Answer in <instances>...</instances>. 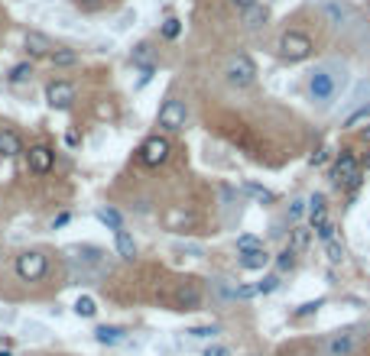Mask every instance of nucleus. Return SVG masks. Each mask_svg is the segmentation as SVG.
<instances>
[{"label":"nucleus","instance_id":"obj_1","mask_svg":"<svg viewBox=\"0 0 370 356\" xmlns=\"http://www.w3.org/2000/svg\"><path fill=\"white\" fill-rule=\"evenodd\" d=\"M344 84H347V71L341 65H335V62H322V65H315L308 71V98H312V104L318 110H332L335 101L344 91Z\"/></svg>","mask_w":370,"mask_h":356},{"label":"nucleus","instance_id":"obj_2","mask_svg":"<svg viewBox=\"0 0 370 356\" xmlns=\"http://www.w3.org/2000/svg\"><path fill=\"white\" fill-rule=\"evenodd\" d=\"M312 52H315V42H312V36H308V33L286 30L283 36H279V59L289 62V65H296V62H305Z\"/></svg>","mask_w":370,"mask_h":356},{"label":"nucleus","instance_id":"obj_3","mask_svg":"<svg viewBox=\"0 0 370 356\" xmlns=\"http://www.w3.org/2000/svg\"><path fill=\"white\" fill-rule=\"evenodd\" d=\"M357 347H361V331L357 327H341V331H332L322 340L325 356H354Z\"/></svg>","mask_w":370,"mask_h":356},{"label":"nucleus","instance_id":"obj_4","mask_svg":"<svg viewBox=\"0 0 370 356\" xmlns=\"http://www.w3.org/2000/svg\"><path fill=\"white\" fill-rule=\"evenodd\" d=\"M361 178H364V172H361V162H357V156L351 149H341L338 159H335V166H332V182L344 185V188H357V185H361Z\"/></svg>","mask_w":370,"mask_h":356},{"label":"nucleus","instance_id":"obj_5","mask_svg":"<svg viewBox=\"0 0 370 356\" xmlns=\"http://www.w3.org/2000/svg\"><path fill=\"white\" fill-rule=\"evenodd\" d=\"M13 272L20 275L23 282H43V279H46V272H49L46 253H39V250L20 253V256H16V263H13Z\"/></svg>","mask_w":370,"mask_h":356},{"label":"nucleus","instance_id":"obj_6","mask_svg":"<svg viewBox=\"0 0 370 356\" xmlns=\"http://www.w3.org/2000/svg\"><path fill=\"white\" fill-rule=\"evenodd\" d=\"M169 152H172V143L156 133V137H147L143 143H140L137 162L140 166H147V168H159L162 162H169Z\"/></svg>","mask_w":370,"mask_h":356},{"label":"nucleus","instance_id":"obj_7","mask_svg":"<svg viewBox=\"0 0 370 356\" xmlns=\"http://www.w3.org/2000/svg\"><path fill=\"white\" fill-rule=\"evenodd\" d=\"M156 123H159L166 133H179V130H185V123H189V107H185L179 98H166L159 104Z\"/></svg>","mask_w":370,"mask_h":356},{"label":"nucleus","instance_id":"obj_8","mask_svg":"<svg viewBox=\"0 0 370 356\" xmlns=\"http://www.w3.org/2000/svg\"><path fill=\"white\" fill-rule=\"evenodd\" d=\"M224 78H228V84L231 88H250V84L257 81V65L250 55H234L231 62H228V69H224Z\"/></svg>","mask_w":370,"mask_h":356},{"label":"nucleus","instance_id":"obj_9","mask_svg":"<svg viewBox=\"0 0 370 356\" xmlns=\"http://www.w3.org/2000/svg\"><path fill=\"white\" fill-rule=\"evenodd\" d=\"M23 156H26V168H30L33 175H49L52 172V166H55V149L52 146H46V143L30 146Z\"/></svg>","mask_w":370,"mask_h":356},{"label":"nucleus","instance_id":"obj_10","mask_svg":"<svg viewBox=\"0 0 370 356\" xmlns=\"http://www.w3.org/2000/svg\"><path fill=\"white\" fill-rule=\"evenodd\" d=\"M46 104L52 107V110H69V107L75 104V84L62 81V78L49 81L46 84Z\"/></svg>","mask_w":370,"mask_h":356},{"label":"nucleus","instance_id":"obj_11","mask_svg":"<svg viewBox=\"0 0 370 356\" xmlns=\"http://www.w3.org/2000/svg\"><path fill=\"white\" fill-rule=\"evenodd\" d=\"M23 46H26V52L33 55V59H49L52 55V39L46 36V33H39V30H30L23 36Z\"/></svg>","mask_w":370,"mask_h":356},{"label":"nucleus","instance_id":"obj_12","mask_svg":"<svg viewBox=\"0 0 370 356\" xmlns=\"http://www.w3.org/2000/svg\"><path fill=\"white\" fill-rule=\"evenodd\" d=\"M23 152H26L23 137H20L16 130H10V127L0 130V156H4V159H16V156H23Z\"/></svg>","mask_w":370,"mask_h":356},{"label":"nucleus","instance_id":"obj_13","mask_svg":"<svg viewBox=\"0 0 370 356\" xmlns=\"http://www.w3.org/2000/svg\"><path fill=\"white\" fill-rule=\"evenodd\" d=\"M270 253H267V246H260V250H247V253H237V263L240 269H247V272H263L267 265H270Z\"/></svg>","mask_w":370,"mask_h":356},{"label":"nucleus","instance_id":"obj_14","mask_svg":"<svg viewBox=\"0 0 370 356\" xmlns=\"http://www.w3.org/2000/svg\"><path fill=\"white\" fill-rule=\"evenodd\" d=\"M127 340V331L117 324H101L94 327V343H101V347H117V343Z\"/></svg>","mask_w":370,"mask_h":356},{"label":"nucleus","instance_id":"obj_15","mask_svg":"<svg viewBox=\"0 0 370 356\" xmlns=\"http://www.w3.org/2000/svg\"><path fill=\"white\" fill-rule=\"evenodd\" d=\"M244 30H263V26L270 23V7H267V4H254V7L250 10H244Z\"/></svg>","mask_w":370,"mask_h":356},{"label":"nucleus","instance_id":"obj_16","mask_svg":"<svg viewBox=\"0 0 370 356\" xmlns=\"http://www.w3.org/2000/svg\"><path fill=\"white\" fill-rule=\"evenodd\" d=\"M176 304H179V311H198L201 308V292L185 282V285L176 288Z\"/></svg>","mask_w":370,"mask_h":356},{"label":"nucleus","instance_id":"obj_17","mask_svg":"<svg viewBox=\"0 0 370 356\" xmlns=\"http://www.w3.org/2000/svg\"><path fill=\"white\" fill-rule=\"evenodd\" d=\"M114 246H117V256L127 259V263L137 256V240L130 236V230H123V227L114 230Z\"/></svg>","mask_w":370,"mask_h":356},{"label":"nucleus","instance_id":"obj_18","mask_svg":"<svg viewBox=\"0 0 370 356\" xmlns=\"http://www.w3.org/2000/svg\"><path fill=\"white\" fill-rule=\"evenodd\" d=\"M308 220H312V227H318L322 220H328V207H325V195H312L308 197Z\"/></svg>","mask_w":370,"mask_h":356},{"label":"nucleus","instance_id":"obj_19","mask_svg":"<svg viewBox=\"0 0 370 356\" xmlns=\"http://www.w3.org/2000/svg\"><path fill=\"white\" fill-rule=\"evenodd\" d=\"M49 62H52V69H72V65H78V52L75 49H52Z\"/></svg>","mask_w":370,"mask_h":356},{"label":"nucleus","instance_id":"obj_20","mask_svg":"<svg viewBox=\"0 0 370 356\" xmlns=\"http://www.w3.org/2000/svg\"><path fill=\"white\" fill-rule=\"evenodd\" d=\"M130 62H133V65H140V69H147V65H156V62H153V46H150V42H140V46H133Z\"/></svg>","mask_w":370,"mask_h":356},{"label":"nucleus","instance_id":"obj_21","mask_svg":"<svg viewBox=\"0 0 370 356\" xmlns=\"http://www.w3.org/2000/svg\"><path fill=\"white\" fill-rule=\"evenodd\" d=\"M72 308H75V314L78 318H94V314H98V302H94L91 295H78L75 298V304H72Z\"/></svg>","mask_w":370,"mask_h":356},{"label":"nucleus","instance_id":"obj_22","mask_svg":"<svg viewBox=\"0 0 370 356\" xmlns=\"http://www.w3.org/2000/svg\"><path fill=\"white\" fill-rule=\"evenodd\" d=\"M189 337L192 340H215L218 333H221V324H201V327H189Z\"/></svg>","mask_w":370,"mask_h":356},{"label":"nucleus","instance_id":"obj_23","mask_svg":"<svg viewBox=\"0 0 370 356\" xmlns=\"http://www.w3.org/2000/svg\"><path fill=\"white\" fill-rule=\"evenodd\" d=\"M30 78H33V65H30V62H20V65H13V69H10L7 81L10 84H26Z\"/></svg>","mask_w":370,"mask_h":356},{"label":"nucleus","instance_id":"obj_24","mask_svg":"<svg viewBox=\"0 0 370 356\" xmlns=\"http://www.w3.org/2000/svg\"><path fill=\"white\" fill-rule=\"evenodd\" d=\"M244 191L250 197H257L260 205H273V201H276V195H273L270 188H260V185H254V182H244Z\"/></svg>","mask_w":370,"mask_h":356},{"label":"nucleus","instance_id":"obj_25","mask_svg":"<svg viewBox=\"0 0 370 356\" xmlns=\"http://www.w3.org/2000/svg\"><path fill=\"white\" fill-rule=\"evenodd\" d=\"M98 220L104 224V227H111V230H120V227H123V217L114 211V207H101V211H98Z\"/></svg>","mask_w":370,"mask_h":356},{"label":"nucleus","instance_id":"obj_26","mask_svg":"<svg viewBox=\"0 0 370 356\" xmlns=\"http://www.w3.org/2000/svg\"><path fill=\"white\" fill-rule=\"evenodd\" d=\"M325 253H328V263H332V265H338L341 259H344V243H341L338 236H332V240L325 243Z\"/></svg>","mask_w":370,"mask_h":356},{"label":"nucleus","instance_id":"obj_27","mask_svg":"<svg viewBox=\"0 0 370 356\" xmlns=\"http://www.w3.org/2000/svg\"><path fill=\"white\" fill-rule=\"evenodd\" d=\"M318 308H325V298H315V302H305L299 304V308L293 311V318L302 321V318H312V314H318Z\"/></svg>","mask_w":370,"mask_h":356},{"label":"nucleus","instance_id":"obj_28","mask_svg":"<svg viewBox=\"0 0 370 356\" xmlns=\"http://www.w3.org/2000/svg\"><path fill=\"white\" fill-rule=\"evenodd\" d=\"M347 13H351V10H347L344 4H338V0H332V4H325V16H328L332 23H341V20H344Z\"/></svg>","mask_w":370,"mask_h":356},{"label":"nucleus","instance_id":"obj_29","mask_svg":"<svg viewBox=\"0 0 370 356\" xmlns=\"http://www.w3.org/2000/svg\"><path fill=\"white\" fill-rule=\"evenodd\" d=\"M367 120H370V104H364V107H357L354 114L347 117L344 127H347V130H354V127H361V123H367Z\"/></svg>","mask_w":370,"mask_h":356},{"label":"nucleus","instance_id":"obj_30","mask_svg":"<svg viewBox=\"0 0 370 356\" xmlns=\"http://www.w3.org/2000/svg\"><path fill=\"white\" fill-rule=\"evenodd\" d=\"M293 265H296V250H293V246H286V250L276 256V269H279V272H289Z\"/></svg>","mask_w":370,"mask_h":356},{"label":"nucleus","instance_id":"obj_31","mask_svg":"<svg viewBox=\"0 0 370 356\" xmlns=\"http://www.w3.org/2000/svg\"><path fill=\"white\" fill-rule=\"evenodd\" d=\"M308 240H312V234H308L305 227H296L293 230V243H289V246L299 253V250H305V246H308Z\"/></svg>","mask_w":370,"mask_h":356},{"label":"nucleus","instance_id":"obj_32","mask_svg":"<svg viewBox=\"0 0 370 356\" xmlns=\"http://www.w3.org/2000/svg\"><path fill=\"white\" fill-rule=\"evenodd\" d=\"M179 33H182V23H179L176 16H169V20L162 23V39H179Z\"/></svg>","mask_w":370,"mask_h":356},{"label":"nucleus","instance_id":"obj_33","mask_svg":"<svg viewBox=\"0 0 370 356\" xmlns=\"http://www.w3.org/2000/svg\"><path fill=\"white\" fill-rule=\"evenodd\" d=\"M276 288H279V275H267L263 282H257V295H270Z\"/></svg>","mask_w":370,"mask_h":356},{"label":"nucleus","instance_id":"obj_34","mask_svg":"<svg viewBox=\"0 0 370 356\" xmlns=\"http://www.w3.org/2000/svg\"><path fill=\"white\" fill-rule=\"evenodd\" d=\"M263 240H257V236H237V253H247V250H260Z\"/></svg>","mask_w":370,"mask_h":356},{"label":"nucleus","instance_id":"obj_35","mask_svg":"<svg viewBox=\"0 0 370 356\" xmlns=\"http://www.w3.org/2000/svg\"><path fill=\"white\" fill-rule=\"evenodd\" d=\"M231 298H240V302H247V298H257V285H237V288H231Z\"/></svg>","mask_w":370,"mask_h":356},{"label":"nucleus","instance_id":"obj_36","mask_svg":"<svg viewBox=\"0 0 370 356\" xmlns=\"http://www.w3.org/2000/svg\"><path fill=\"white\" fill-rule=\"evenodd\" d=\"M315 234H318V240H322V243H328L335 236V224H332V220H322V224L315 227Z\"/></svg>","mask_w":370,"mask_h":356},{"label":"nucleus","instance_id":"obj_37","mask_svg":"<svg viewBox=\"0 0 370 356\" xmlns=\"http://www.w3.org/2000/svg\"><path fill=\"white\" fill-rule=\"evenodd\" d=\"M156 75V65H147V69H140V81H137V91L143 88V84H150V78Z\"/></svg>","mask_w":370,"mask_h":356},{"label":"nucleus","instance_id":"obj_38","mask_svg":"<svg viewBox=\"0 0 370 356\" xmlns=\"http://www.w3.org/2000/svg\"><path fill=\"white\" fill-rule=\"evenodd\" d=\"M205 356H234V353H231V347H221V343H215V347L205 350Z\"/></svg>","mask_w":370,"mask_h":356},{"label":"nucleus","instance_id":"obj_39","mask_svg":"<svg viewBox=\"0 0 370 356\" xmlns=\"http://www.w3.org/2000/svg\"><path fill=\"white\" fill-rule=\"evenodd\" d=\"M302 214H305V201H293V207H289V217L299 220Z\"/></svg>","mask_w":370,"mask_h":356},{"label":"nucleus","instance_id":"obj_40","mask_svg":"<svg viewBox=\"0 0 370 356\" xmlns=\"http://www.w3.org/2000/svg\"><path fill=\"white\" fill-rule=\"evenodd\" d=\"M26 333H30L33 340H43V337H46V331H43L39 324H26Z\"/></svg>","mask_w":370,"mask_h":356},{"label":"nucleus","instance_id":"obj_41","mask_svg":"<svg viewBox=\"0 0 370 356\" xmlns=\"http://www.w3.org/2000/svg\"><path fill=\"white\" fill-rule=\"evenodd\" d=\"M254 4H260V0H231V7H234V10H240V13H244V10H250Z\"/></svg>","mask_w":370,"mask_h":356},{"label":"nucleus","instance_id":"obj_42","mask_svg":"<svg viewBox=\"0 0 370 356\" xmlns=\"http://www.w3.org/2000/svg\"><path fill=\"white\" fill-rule=\"evenodd\" d=\"M72 220V214H59V217L52 220V230H59V227H65V224H69Z\"/></svg>","mask_w":370,"mask_h":356},{"label":"nucleus","instance_id":"obj_43","mask_svg":"<svg viewBox=\"0 0 370 356\" xmlns=\"http://www.w3.org/2000/svg\"><path fill=\"white\" fill-rule=\"evenodd\" d=\"M325 159H328V149H318L315 156H312V166H322Z\"/></svg>","mask_w":370,"mask_h":356},{"label":"nucleus","instance_id":"obj_44","mask_svg":"<svg viewBox=\"0 0 370 356\" xmlns=\"http://www.w3.org/2000/svg\"><path fill=\"white\" fill-rule=\"evenodd\" d=\"M364 139H367V143H370V130H367V133H364Z\"/></svg>","mask_w":370,"mask_h":356},{"label":"nucleus","instance_id":"obj_45","mask_svg":"<svg viewBox=\"0 0 370 356\" xmlns=\"http://www.w3.org/2000/svg\"><path fill=\"white\" fill-rule=\"evenodd\" d=\"M0 356H10V350H4V353H0Z\"/></svg>","mask_w":370,"mask_h":356},{"label":"nucleus","instance_id":"obj_46","mask_svg":"<svg viewBox=\"0 0 370 356\" xmlns=\"http://www.w3.org/2000/svg\"><path fill=\"white\" fill-rule=\"evenodd\" d=\"M367 13H370V0H367Z\"/></svg>","mask_w":370,"mask_h":356}]
</instances>
